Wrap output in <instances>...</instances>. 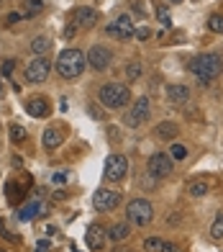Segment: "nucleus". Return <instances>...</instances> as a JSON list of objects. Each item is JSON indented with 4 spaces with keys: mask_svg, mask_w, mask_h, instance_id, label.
Here are the masks:
<instances>
[{
    "mask_svg": "<svg viewBox=\"0 0 223 252\" xmlns=\"http://www.w3.org/2000/svg\"><path fill=\"white\" fill-rule=\"evenodd\" d=\"M33 252H49V239H39L36 250H33Z\"/></svg>",
    "mask_w": 223,
    "mask_h": 252,
    "instance_id": "35",
    "label": "nucleus"
},
{
    "mask_svg": "<svg viewBox=\"0 0 223 252\" xmlns=\"http://www.w3.org/2000/svg\"><path fill=\"white\" fill-rule=\"evenodd\" d=\"M85 67H87V57H85L80 49H64V52H59V57H57V72H59L64 80L80 77Z\"/></svg>",
    "mask_w": 223,
    "mask_h": 252,
    "instance_id": "2",
    "label": "nucleus"
},
{
    "mask_svg": "<svg viewBox=\"0 0 223 252\" xmlns=\"http://www.w3.org/2000/svg\"><path fill=\"white\" fill-rule=\"evenodd\" d=\"M26 113H28V116H33V119H47L49 113H51L49 100L47 98H31L26 103Z\"/></svg>",
    "mask_w": 223,
    "mask_h": 252,
    "instance_id": "15",
    "label": "nucleus"
},
{
    "mask_svg": "<svg viewBox=\"0 0 223 252\" xmlns=\"http://www.w3.org/2000/svg\"><path fill=\"white\" fill-rule=\"evenodd\" d=\"M0 252H3V250H0Z\"/></svg>",
    "mask_w": 223,
    "mask_h": 252,
    "instance_id": "41",
    "label": "nucleus"
},
{
    "mask_svg": "<svg viewBox=\"0 0 223 252\" xmlns=\"http://www.w3.org/2000/svg\"><path fill=\"white\" fill-rule=\"evenodd\" d=\"M149 113H151V103H149V98H144V95H141V98L131 106V111L126 113V126L136 129V126H141L144 121L149 119Z\"/></svg>",
    "mask_w": 223,
    "mask_h": 252,
    "instance_id": "7",
    "label": "nucleus"
},
{
    "mask_svg": "<svg viewBox=\"0 0 223 252\" xmlns=\"http://www.w3.org/2000/svg\"><path fill=\"white\" fill-rule=\"evenodd\" d=\"M64 180H67L64 173H57V175H54V183H64Z\"/></svg>",
    "mask_w": 223,
    "mask_h": 252,
    "instance_id": "37",
    "label": "nucleus"
},
{
    "mask_svg": "<svg viewBox=\"0 0 223 252\" xmlns=\"http://www.w3.org/2000/svg\"><path fill=\"white\" fill-rule=\"evenodd\" d=\"M49 47H51V41L47 36H36V39L31 41V52L36 54V57H44V54L49 52Z\"/></svg>",
    "mask_w": 223,
    "mask_h": 252,
    "instance_id": "21",
    "label": "nucleus"
},
{
    "mask_svg": "<svg viewBox=\"0 0 223 252\" xmlns=\"http://www.w3.org/2000/svg\"><path fill=\"white\" fill-rule=\"evenodd\" d=\"M208 190H210V183L205 178H195V180L187 183V193H190L193 198H203Z\"/></svg>",
    "mask_w": 223,
    "mask_h": 252,
    "instance_id": "17",
    "label": "nucleus"
},
{
    "mask_svg": "<svg viewBox=\"0 0 223 252\" xmlns=\"http://www.w3.org/2000/svg\"><path fill=\"white\" fill-rule=\"evenodd\" d=\"M126 216H128L131 224L147 226V224H151V219H154V206H151V201H147V198H133V201L128 203V209H126Z\"/></svg>",
    "mask_w": 223,
    "mask_h": 252,
    "instance_id": "4",
    "label": "nucleus"
},
{
    "mask_svg": "<svg viewBox=\"0 0 223 252\" xmlns=\"http://www.w3.org/2000/svg\"><path fill=\"white\" fill-rule=\"evenodd\" d=\"M105 242H108V232L100 224H90L87 226V232H85V245L90 247L93 252L98 250H105Z\"/></svg>",
    "mask_w": 223,
    "mask_h": 252,
    "instance_id": "11",
    "label": "nucleus"
},
{
    "mask_svg": "<svg viewBox=\"0 0 223 252\" xmlns=\"http://www.w3.org/2000/svg\"><path fill=\"white\" fill-rule=\"evenodd\" d=\"M49 72H51V62L47 60V57H36L31 64H26V80L33 83V85L44 83V80L49 77Z\"/></svg>",
    "mask_w": 223,
    "mask_h": 252,
    "instance_id": "8",
    "label": "nucleus"
},
{
    "mask_svg": "<svg viewBox=\"0 0 223 252\" xmlns=\"http://www.w3.org/2000/svg\"><path fill=\"white\" fill-rule=\"evenodd\" d=\"M0 95H3V85H0Z\"/></svg>",
    "mask_w": 223,
    "mask_h": 252,
    "instance_id": "40",
    "label": "nucleus"
},
{
    "mask_svg": "<svg viewBox=\"0 0 223 252\" xmlns=\"http://www.w3.org/2000/svg\"><path fill=\"white\" fill-rule=\"evenodd\" d=\"M105 31H108V36H113V39H131L136 29L131 24V16H118L113 24L105 26Z\"/></svg>",
    "mask_w": 223,
    "mask_h": 252,
    "instance_id": "10",
    "label": "nucleus"
},
{
    "mask_svg": "<svg viewBox=\"0 0 223 252\" xmlns=\"http://www.w3.org/2000/svg\"><path fill=\"white\" fill-rule=\"evenodd\" d=\"M126 77L131 80V83H133V80H139L141 77V62H131L126 67Z\"/></svg>",
    "mask_w": 223,
    "mask_h": 252,
    "instance_id": "28",
    "label": "nucleus"
},
{
    "mask_svg": "<svg viewBox=\"0 0 223 252\" xmlns=\"http://www.w3.org/2000/svg\"><path fill=\"white\" fill-rule=\"evenodd\" d=\"M110 62H113V52H110L108 47H100V44H95V47L90 49V54H87V64L98 72L108 70Z\"/></svg>",
    "mask_w": 223,
    "mask_h": 252,
    "instance_id": "9",
    "label": "nucleus"
},
{
    "mask_svg": "<svg viewBox=\"0 0 223 252\" xmlns=\"http://www.w3.org/2000/svg\"><path fill=\"white\" fill-rule=\"evenodd\" d=\"M131 234V226L126 221H118L110 226V232H108V239H113V242H124V239Z\"/></svg>",
    "mask_w": 223,
    "mask_h": 252,
    "instance_id": "19",
    "label": "nucleus"
},
{
    "mask_svg": "<svg viewBox=\"0 0 223 252\" xmlns=\"http://www.w3.org/2000/svg\"><path fill=\"white\" fill-rule=\"evenodd\" d=\"M208 29L213 31V33H223V16H218V13H213L208 18Z\"/></svg>",
    "mask_w": 223,
    "mask_h": 252,
    "instance_id": "26",
    "label": "nucleus"
},
{
    "mask_svg": "<svg viewBox=\"0 0 223 252\" xmlns=\"http://www.w3.org/2000/svg\"><path fill=\"white\" fill-rule=\"evenodd\" d=\"M157 18L164 24V29H172V18H170V10H167L164 5H157Z\"/></svg>",
    "mask_w": 223,
    "mask_h": 252,
    "instance_id": "29",
    "label": "nucleus"
},
{
    "mask_svg": "<svg viewBox=\"0 0 223 252\" xmlns=\"http://www.w3.org/2000/svg\"><path fill=\"white\" fill-rule=\"evenodd\" d=\"M167 100H170L172 106H185V103L190 100V88L180 85V83L167 85Z\"/></svg>",
    "mask_w": 223,
    "mask_h": 252,
    "instance_id": "14",
    "label": "nucleus"
},
{
    "mask_svg": "<svg viewBox=\"0 0 223 252\" xmlns=\"http://www.w3.org/2000/svg\"><path fill=\"white\" fill-rule=\"evenodd\" d=\"M41 10H44V0H28V3H26V10H24L21 16H24V18H31V16H39Z\"/></svg>",
    "mask_w": 223,
    "mask_h": 252,
    "instance_id": "23",
    "label": "nucleus"
},
{
    "mask_svg": "<svg viewBox=\"0 0 223 252\" xmlns=\"http://www.w3.org/2000/svg\"><path fill=\"white\" fill-rule=\"evenodd\" d=\"M172 165H174V159L170 155H164V152H157V155H151L149 157V162H147V173L154 178V180H162L172 173Z\"/></svg>",
    "mask_w": 223,
    "mask_h": 252,
    "instance_id": "6",
    "label": "nucleus"
},
{
    "mask_svg": "<svg viewBox=\"0 0 223 252\" xmlns=\"http://www.w3.org/2000/svg\"><path fill=\"white\" fill-rule=\"evenodd\" d=\"M159 252H185V250L177 245V242H162V250Z\"/></svg>",
    "mask_w": 223,
    "mask_h": 252,
    "instance_id": "33",
    "label": "nucleus"
},
{
    "mask_svg": "<svg viewBox=\"0 0 223 252\" xmlns=\"http://www.w3.org/2000/svg\"><path fill=\"white\" fill-rule=\"evenodd\" d=\"M133 33H136V39H139V41H147V39L151 36V29H149V26H141V29H136Z\"/></svg>",
    "mask_w": 223,
    "mask_h": 252,
    "instance_id": "32",
    "label": "nucleus"
},
{
    "mask_svg": "<svg viewBox=\"0 0 223 252\" xmlns=\"http://www.w3.org/2000/svg\"><path fill=\"white\" fill-rule=\"evenodd\" d=\"M210 239H223V214L210 224Z\"/></svg>",
    "mask_w": 223,
    "mask_h": 252,
    "instance_id": "25",
    "label": "nucleus"
},
{
    "mask_svg": "<svg viewBox=\"0 0 223 252\" xmlns=\"http://www.w3.org/2000/svg\"><path fill=\"white\" fill-rule=\"evenodd\" d=\"M170 157H172V159H185V157H187V147H185V144H172Z\"/></svg>",
    "mask_w": 223,
    "mask_h": 252,
    "instance_id": "30",
    "label": "nucleus"
},
{
    "mask_svg": "<svg viewBox=\"0 0 223 252\" xmlns=\"http://www.w3.org/2000/svg\"><path fill=\"white\" fill-rule=\"evenodd\" d=\"M0 237H5L8 242H13V245H18V242H21V237L10 232V229L5 226V221H3V219H0Z\"/></svg>",
    "mask_w": 223,
    "mask_h": 252,
    "instance_id": "27",
    "label": "nucleus"
},
{
    "mask_svg": "<svg viewBox=\"0 0 223 252\" xmlns=\"http://www.w3.org/2000/svg\"><path fill=\"white\" fill-rule=\"evenodd\" d=\"M36 214H44V206L36 203V201H31V203H26L24 209L18 211V219H21V221H31Z\"/></svg>",
    "mask_w": 223,
    "mask_h": 252,
    "instance_id": "20",
    "label": "nucleus"
},
{
    "mask_svg": "<svg viewBox=\"0 0 223 252\" xmlns=\"http://www.w3.org/2000/svg\"><path fill=\"white\" fill-rule=\"evenodd\" d=\"M190 72L198 77V83L205 88L223 72V60L218 54H200L190 62Z\"/></svg>",
    "mask_w": 223,
    "mask_h": 252,
    "instance_id": "1",
    "label": "nucleus"
},
{
    "mask_svg": "<svg viewBox=\"0 0 223 252\" xmlns=\"http://www.w3.org/2000/svg\"><path fill=\"white\" fill-rule=\"evenodd\" d=\"M5 196H8V201L10 203H21V198H24V188H18V183H13V180H10L8 183V188H5Z\"/></svg>",
    "mask_w": 223,
    "mask_h": 252,
    "instance_id": "22",
    "label": "nucleus"
},
{
    "mask_svg": "<svg viewBox=\"0 0 223 252\" xmlns=\"http://www.w3.org/2000/svg\"><path fill=\"white\" fill-rule=\"evenodd\" d=\"M13 70H16V60H5L3 67H0V75H10Z\"/></svg>",
    "mask_w": 223,
    "mask_h": 252,
    "instance_id": "34",
    "label": "nucleus"
},
{
    "mask_svg": "<svg viewBox=\"0 0 223 252\" xmlns=\"http://www.w3.org/2000/svg\"><path fill=\"white\" fill-rule=\"evenodd\" d=\"M10 142H13V144L26 142V129H24L21 124H13V126H10Z\"/></svg>",
    "mask_w": 223,
    "mask_h": 252,
    "instance_id": "24",
    "label": "nucleus"
},
{
    "mask_svg": "<svg viewBox=\"0 0 223 252\" xmlns=\"http://www.w3.org/2000/svg\"><path fill=\"white\" fill-rule=\"evenodd\" d=\"M177 134H180V126H177L174 121H162L157 126V136H159V139H174Z\"/></svg>",
    "mask_w": 223,
    "mask_h": 252,
    "instance_id": "18",
    "label": "nucleus"
},
{
    "mask_svg": "<svg viewBox=\"0 0 223 252\" xmlns=\"http://www.w3.org/2000/svg\"><path fill=\"white\" fill-rule=\"evenodd\" d=\"M100 24V13L95 8H87V5H80V8H74L72 10V26H95Z\"/></svg>",
    "mask_w": 223,
    "mask_h": 252,
    "instance_id": "12",
    "label": "nucleus"
},
{
    "mask_svg": "<svg viewBox=\"0 0 223 252\" xmlns=\"http://www.w3.org/2000/svg\"><path fill=\"white\" fill-rule=\"evenodd\" d=\"M100 103H103L105 108H124L128 106V100H131V90L128 85H121V83H108L100 88V93H98Z\"/></svg>",
    "mask_w": 223,
    "mask_h": 252,
    "instance_id": "3",
    "label": "nucleus"
},
{
    "mask_svg": "<svg viewBox=\"0 0 223 252\" xmlns=\"http://www.w3.org/2000/svg\"><path fill=\"white\" fill-rule=\"evenodd\" d=\"M170 3H182V0H170Z\"/></svg>",
    "mask_w": 223,
    "mask_h": 252,
    "instance_id": "39",
    "label": "nucleus"
},
{
    "mask_svg": "<svg viewBox=\"0 0 223 252\" xmlns=\"http://www.w3.org/2000/svg\"><path fill=\"white\" fill-rule=\"evenodd\" d=\"M113 252H133V250H128V247H118V250H113Z\"/></svg>",
    "mask_w": 223,
    "mask_h": 252,
    "instance_id": "38",
    "label": "nucleus"
},
{
    "mask_svg": "<svg viewBox=\"0 0 223 252\" xmlns=\"http://www.w3.org/2000/svg\"><path fill=\"white\" fill-rule=\"evenodd\" d=\"M118 203H121V196L113 190H105V188H100L95 196H93V206L98 211H113L118 209Z\"/></svg>",
    "mask_w": 223,
    "mask_h": 252,
    "instance_id": "13",
    "label": "nucleus"
},
{
    "mask_svg": "<svg viewBox=\"0 0 223 252\" xmlns=\"http://www.w3.org/2000/svg\"><path fill=\"white\" fill-rule=\"evenodd\" d=\"M128 173V159L124 155H110L105 159V167H103V178L108 183H118V180H124Z\"/></svg>",
    "mask_w": 223,
    "mask_h": 252,
    "instance_id": "5",
    "label": "nucleus"
},
{
    "mask_svg": "<svg viewBox=\"0 0 223 252\" xmlns=\"http://www.w3.org/2000/svg\"><path fill=\"white\" fill-rule=\"evenodd\" d=\"M162 242H164V239H159V237H149L147 242H144V250H149V252H159V250H162Z\"/></svg>",
    "mask_w": 223,
    "mask_h": 252,
    "instance_id": "31",
    "label": "nucleus"
},
{
    "mask_svg": "<svg viewBox=\"0 0 223 252\" xmlns=\"http://www.w3.org/2000/svg\"><path fill=\"white\" fill-rule=\"evenodd\" d=\"M62 142H64V131L59 126H49V129L44 131V147H47V150H57V147H62Z\"/></svg>",
    "mask_w": 223,
    "mask_h": 252,
    "instance_id": "16",
    "label": "nucleus"
},
{
    "mask_svg": "<svg viewBox=\"0 0 223 252\" xmlns=\"http://www.w3.org/2000/svg\"><path fill=\"white\" fill-rule=\"evenodd\" d=\"M21 18H24V16H21V13H10V16L5 18V24H8V26H13V24H18Z\"/></svg>",
    "mask_w": 223,
    "mask_h": 252,
    "instance_id": "36",
    "label": "nucleus"
}]
</instances>
